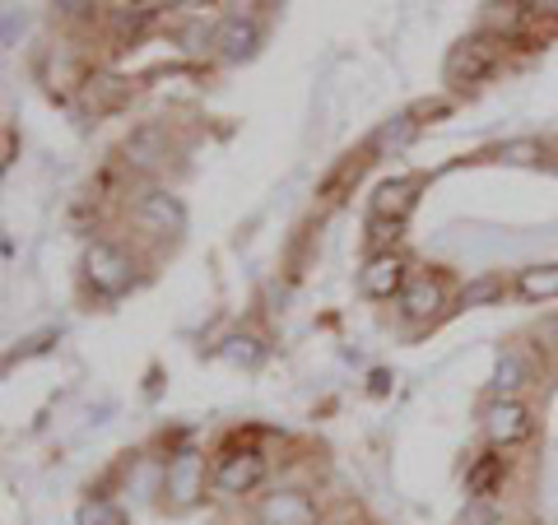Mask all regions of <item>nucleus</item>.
<instances>
[{
	"instance_id": "1a4fd4ad",
	"label": "nucleus",
	"mask_w": 558,
	"mask_h": 525,
	"mask_svg": "<svg viewBox=\"0 0 558 525\" xmlns=\"http://www.w3.org/2000/svg\"><path fill=\"white\" fill-rule=\"evenodd\" d=\"M205 484H209V469H205V456H201V451H178V456L168 461V469H163V493H168L172 506L201 502Z\"/></svg>"
},
{
	"instance_id": "ddd939ff",
	"label": "nucleus",
	"mask_w": 558,
	"mask_h": 525,
	"mask_svg": "<svg viewBox=\"0 0 558 525\" xmlns=\"http://www.w3.org/2000/svg\"><path fill=\"white\" fill-rule=\"evenodd\" d=\"M418 205V186L410 178H391L373 191V219H387V223H405Z\"/></svg>"
},
{
	"instance_id": "393cba45",
	"label": "nucleus",
	"mask_w": 558,
	"mask_h": 525,
	"mask_svg": "<svg viewBox=\"0 0 558 525\" xmlns=\"http://www.w3.org/2000/svg\"><path fill=\"white\" fill-rule=\"evenodd\" d=\"M545 163H549V168H554V172H558V139H554V145H549V149H545Z\"/></svg>"
},
{
	"instance_id": "f3484780",
	"label": "nucleus",
	"mask_w": 558,
	"mask_h": 525,
	"mask_svg": "<svg viewBox=\"0 0 558 525\" xmlns=\"http://www.w3.org/2000/svg\"><path fill=\"white\" fill-rule=\"evenodd\" d=\"M126 84L112 80V75H98V80H84V102H89L94 112H117L121 102H126Z\"/></svg>"
},
{
	"instance_id": "aec40b11",
	"label": "nucleus",
	"mask_w": 558,
	"mask_h": 525,
	"mask_svg": "<svg viewBox=\"0 0 558 525\" xmlns=\"http://www.w3.org/2000/svg\"><path fill=\"white\" fill-rule=\"evenodd\" d=\"M457 525H508V512H502V502H465Z\"/></svg>"
},
{
	"instance_id": "4be33fe9",
	"label": "nucleus",
	"mask_w": 558,
	"mask_h": 525,
	"mask_svg": "<svg viewBox=\"0 0 558 525\" xmlns=\"http://www.w3.org/2000/svg\"><path fill=\"white\" fill-rule=\"evenodd\" d=\"M98 10H102V5H89V0H61V5H57L61 20H94Z\"/></svg>"
},
{
	"instance_id": "a211bd4d",
	"label": "nucleus",
	"mask_w": 558,
	"mask_h": 525,
	"mask_svg": "<svg viewBox=\"0 0 558 525\" xmlns=\"http://www.w3.org/2000/svg\"><path fill=\"white\" fill-rule=\"evenodd\" d=\"M508 297V279L502 274H480V279H470V284L461 289V307H494Z\"/></svg>"
},
{
	"instance_id": "f257e3e1",
	"label": "nucleus",
	"mask_w": 558,
	"mask_h": 525,
	"mask_svg": "<svg viewBox=\"0 0 558 525\" xmlns=\"http://www.w3.org/2000/svg\"><path fill=\"white\" fill-rule=\"evenodd\" d=\"M502 57H508V38L502 28H475L447 51L442 61V84L451 94H465V89H480L502 70Z\"/></svg>"
},
{
	"instance_id": "423d86ee",
	"label": "nucleus",
	"mask_w": 558,
	"mask_h": 525,
	"mask_svg": "<svg viewBox=\"0 0 558 525\" xmlns=\"http://www.w3.org/2000/svg\"><path fill=\"white\" fill-rule=\"evenodd\" d=\"M410 279H414L410 260L400 252H373L359 270V293L368 297V303H400V293H405Z\"/></svg>"
},
{
	"instance_id": "f03ea898",
	"label": "nucleus",
	"mask_w": 558,
	"mask_h": 525,
	"mask_svg": "<svg viewBox=\"0 0 558 525\" xmlns=\"http://www.w3.org/2000/svg\"><path fill=\"white\" fill-rule=\"evenodd\" d=\"M80 270H84V284H89L98 297H121L135 284V260L112 237H94L89 247H84Z\"/></svg>"
},
{
	"instance_id": "20e7f679",
	"label": "nucleus",
	"mask_w": 558,
	"mask_h": 525,
	"mask_svg": "<svg viewBox=\"0 0 558 525\" xmlns=\"http://www.w3.org/2000/svg\"><path fill=\"white\" fill-rule=\"evenodd\" d=\"M131 223L154 242L182 237L186 233V205H182V196H172L168 186H145L131 200Z\"/></svg>"
},
{
	"instance_id": "412c9836",
	"label": "nucleus",
	"mask_w": 558,
	"mask_h": 525,
	"mask_svg": "<svg viewBox=\"0 0 558 525\" xmlns=\"http://www.w3.org/2000/svg\"><path fill=\"white\" fill-rule=\"evenodd\" d=\"M223 354H229L233 363H256V358H260V349H256V340H252V335H233Z\"/></svg>"
},
{
	"instance_id": "f8f14e48",
	"label": "nucleus",
	"mask_w": 558,
	"mask_h": 525,
	"mask_svg": "<svg viewBox=\"0 0 558 525\" xmlns=\"http://www.w3.org/2000/svg\"><path fill=\"white\" fill-rule=\"evenodd\" d=\"M508 475H512L508 456H498V451H494V456H480L475 465L465 469V493H470V502H498Z\"/></svg>"
},
{
	"instance_id": "6e6552de",
	"label": "nucleus",
	"mask_w": 558,
	"mask_h": 525,
	"mask_svg": "<svg viewBox=\"0 0 558 525\" xmlns=\"http://www.w3.org/2000/svg\"><path fill=\"white\" fill-rule=\"evenodd\" d=\"M172 154V139H168V126L163 121H145V126H135L126 139H121V163L131 172H154L163 168Z\"/></svg>"
},
{
	"instance_id": "7ed1b4c3",
	"label": "nucleus",
	"mask_w": 558,
	"mask_h": 525,
	"mask_svg": "<svg viewBox=\"0 0 558 525\" xmlns=\"http://www.w3.org/2000/svg\"><path fill=\"white\" fill-rule=\"evenodd\" d=\"M270 475V461L266 451L256 447H229L219 451V461L209 465V488H215L219 498H252L260 484Z\"/></svg>"
},
{
	"instance_id": "5701e85b",
	"label": "nucleus",
	"mask_w": 558,
	"mask_h": 525,
	"mask_svg": "<svg viewBox=\"0 0 558 525\" xmlns=\"http://www.w3.org/2000/svg\"><path fill=\"white\" fill-rule=\"evenodd\" d=\"M539 330H545V340L558 349V312H554V317H545V326H539Z\"/></svg>"
},
{
	"instance_id": "9d476101",
	"label": "nucleus",
	"mask_w": 558,
	"mask_h": 525,
	"mask_svg": "<svg viewBox=\"0 0 558 525\" xmlns=\"http://www.w3.org/2000/svg\"><path fill=\"white\" fill-rule=\"evenodd\" d=\"M396 312L405 317L410 326H428V321H438L442 312H447V284L438 274H414L405 293H400V303Z\"/></svg>"
},
{
	"instance_id": "dca6fc26",
	"label": "nucleus",
	"mask_w": 558,
	"mask_h": 525,
	"mask_svg": "<svg viewBox=\"0 0 558 525\" xmlns=\"http://www.w3.org/2000/svg\"><path fill=\"white\" fill-rule=\"evenodd\" d=\"M531 387V363L517 354V349H508V354L498 358L494 367V381H488V391H494V400H521V391Z\"/></svg>"
},
{
	"instance_id": "4468645a",
	"label": "nucleus",
	"mask_w": 558,
	"mask_h": 525,
	"mask_svg": "<svg viewBox=\"0 0 558 525\" xmlns=\"http://www.w3.org/2000/svg\"><path fill=\"white\" fill-rule=\"evenodd\" d=\"M168 5H108V28L117 42H140L145 33L159 24V14Z\"/></svg>"
},
{
	"instance_id": "39448f33",
	"label": "nucleus",
	"mask_w": 558,
	"mask_h": 525,
	"mask_svg": "<svg viewBox=\"0 0 558 525\" xmlns=\"http://www.w3.org/2000/svg\"><path fill=\"white\" fill-rule=\"evenodd\" d=\"M480 424H484V437L494 451H517L535 437V410L526 400H488Z\"/></svg>"
},
{
	"instance_id": "9b49d317",
	"label": "nucleus",
	"mask_w": 558,
	"mask_h": 525,
	"mask_svg": "<svg viewBox=\"0 0 558 525\" xmlns=\"http://www.w3.org/2000/svg\"><path fill=\"white\" fill-rule=\"evenodd\" d=\"M260 38H266V33H260V24L252 14H223L219 28H215V51L223 61H252Z\"/></svg>"
},
{
	"instance_id": "b1692460",
	"label": "nucleus",
	"mask_w": 558,
	"mask_h": 525,
	"mask_svg": "<svg viewBox=\"0 0 558 525\" xmlns=\"http://www.w3.org/2000/svg\"><path fill=\"white\" fill-rule=\"evenodd\" d=\"M0 163H5V168L14 163V126H5V159H0Z\"/></svg>"
},
{
	"instance_id": "6ab92c4d",
	"label": "nucleus",
	"mask_w": 558,
	"mask_h": 525,
	"mask_svg": "<svg viewBox=\"0 0 558 525\" xmlns=\"http://www.w3.org/2000/svg\"><path fill=\"white\" fill-rule=\"evenodd\" d=\"M414 126H418V121H414L410 112H400V117H391V121H387V126H381V131L373 135V149H387V145H391V149H400V145H405V139L414 135Z\"/></svg>"
},
{
	"instance_id": "2eb2a0df",
	"label": "nucleus",
	"mask_w": 558,
	"mask_h": 525,
	"mask_svg": "<svg viewBox=\"0 0 558 525\" xmlns=\"http://www.w3.org/2000/svg\"><path fill=\"white\" fill-rule=\"evenodd\" d=\"M512 293L521 297V303H531V307L554 303V297H558V260H539V266L517 270Z\"/></svg>"
},
{
	"instance_id": "0eeeda50",
	"label": "nucleus",
	"mask_w": 558,
	"mask_h": 525,
	"mask_svg": "<svg viewBox=\"0 0 558 525\" xmlns=\"http://www.w3.org/2000/svg\"><path fill=\"white\" fill-rule=\"evenodd\" d=\"M252 525H322V502L307 488H275L256 502Z\"/></svg>"
}]
</instances>
